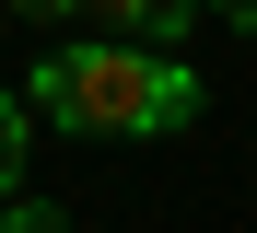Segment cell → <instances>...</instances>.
Masks as SVG:
<instances>
[{
  "label": "cell",
  "mask_w": 257,
  "mask_h": 233,
  "mask_svg": "<svg viewBox=\"0 0 257 233\" xmlns=\"http://www.w3.org/2000/svg\"><path fill=\"white\" fill-rule=\"evenodd\" d=\"M24 105L59 117L70 140H164V128L199 117V70L176 47H141V35H70L35 59Z\"/></svg>",
  "instance_id": "cell-1"
},
{
  "label": "cell",
  "mask_w": 257,
  "mask_h": 233,
  "mask_svg": "<svg viewBox=\"0 0 257 233\" xmlns=\"http://www.w3.org/2000/svg\"><path fill=\"white\" fill-rule=\"evenodd\" d=\"M24 24H82V0H12Z\"/></svg>",
  "instance_id": "cell-5"
},
{
  "label": "cell",
  "mask_w": 257,
  "mask_h": 233,
  "mask_svg": "<svg viewBox=\"0 0 257 233\" xmlns=\"http://www.w3.org/2000/svg\"><path fill=\"white\" fill-rule=\"evenodd\" d=\"M210 12H234V24H245V35H257V0H210Z\"/></svg>",
  "instance_id": "cell-6"
},
{
  "label": "cell",
  "mask_w": 257,
  "mask_h": 233,
  "mask_svg": "<svg viewBox=\"0 0 257 233\" xmlns=\"http://www.w3.org/2000/svg\"><path fill=\"white\" fill-rule=\"evenodd\" d=\"M0 233H70V210H59V198H12V210H0Z\"/></svg>",
  "instance_id": "cell-4"
},
{
  "label": "cell",
  "mask_w": 257,
  "mask_h": 233,
  "mask_svg": "<svg viewBox=\"0 0 257 233\" xmlns=\"http://www.w3.org/2000/svg\"><path fill=\"white\" fill-rule=\"evenodd\" d=\"M24 128H35V117H24V93H0V186L24 175Z\"/></svg>",
  "instance_id": "cell-3"
},
{
  "label": "cell",
  "mask_w": 257,
  "mask_h": 233,
  "mask_svg": "<svg viewBox=\"0 0 257 233\" xmlns=\"http://www.w3.org/2000/svg\"><path fill=\"white\" fill-rule=\"evenodd\" d=\"M210 0H82V24L94 35H141V47H187Z\"/></svg>",
  "instance_id": "cell-2"
}]
</instances>
